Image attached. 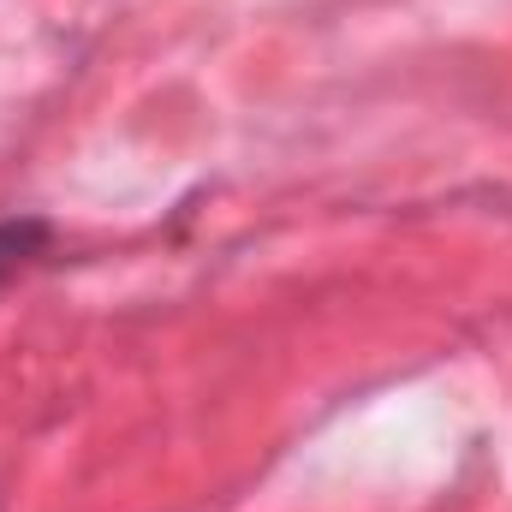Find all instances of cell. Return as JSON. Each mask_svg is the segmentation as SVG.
Listing matches in <instances>:
<instances>
[{"instance_id": "obj_1", "label": "cell", "mask_w": 512, "mask_h": 512, "mask_svg": "<svg viewBox=\"0 0 512 512\" xmlns=\"http://www.w3.org/2000/svg\"><path fill=\"white\" fill-rule=\"evenodd\" d=\"M48 245V227L42 221H0V280H12L18 268H30Z\"/></svg>"}]
</instances>
